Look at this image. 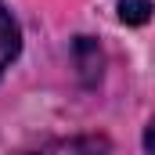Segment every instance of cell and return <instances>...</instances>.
Here are the masks:
<instances>
[{"label": "cell", "mask_w": 155, "mask_h": 155, "mask_svg": "<svg viewBox=\"0 0 155 155\" xmlns=\"http://www.w3.org/2000/svg\"><path fill=\"white\" fill-rule=\"evenodd\" d=\"M33 155H112V144L105 137H94V134H83V137H61V141H51Z\"/></svg>", "instance_id": "6da1fadb"}, {"label": "cell", "mask_w": 155, "mask_h": 155, "mask_svg": "<svg viewBox=\"0 0 155 155\" xmlns=\"http://www.w3.org/2000/svg\"><path fill=\"white\" fill-rule=\"evenodd\" d=\"M18 51H22V36H18V25H15V18L7 15V7L0 4V76H4V69L18 58Z\"/></svg>", "instance_id": "7a4b0ae2"}, {"label": "cell", "mask_w": 155, "mask_h": 155, "mask_svg": "<svg viewBox=\"0 0 155 155\" xmlns=\"http://www.w3.org/2000/svg\"><path fill=\"white\" fill-rule=\"evenodd\" d=\"M72 54H76L79 76L87 79V83H94V79L101 76V47H97L90 36H79V40H76V47H72Z\"/></svg>", "instance_id": "3957f363"}, {"label": "cell", "mask_w": 155, "mask_h": 155, "mask_svg": "<svg viewBox=\"0 0 155 155\" xmlns=\"http://www.w3.org/2000/svg\"><path fill=\"white\" fill-rule=\"evenodd\" d=\"M119 18L126 25H144L152 18V0H119Z\"/></svg>", "instance_id": "277c9868"}, {"label": "cell", "mask_w": 155, "mask_h": 155, "mask_svg": "<svg viewBox=\"0 0 155 155\" xmlns=\"http://www.w3.org/2000/svg\"><path fill=\"white\" fill-rule=\"evenodd\" d=\"M144 148H148V155H155V119L148 123V130H144Z\"/></svg>", "instance_id": "5b68a950"}]
</instances>
